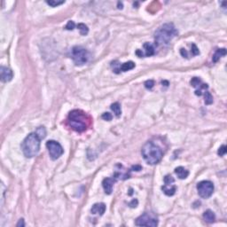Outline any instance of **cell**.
Wrapping results in <instances>:
<instances>
[{
	"instance_id": "obj_1",
	"label": "cell",
	"mask_w": 227,
	"mask_h": 227,
	"mask_svg": "<svg viewBox=\"0 0 227 227\" xmlns=\"http://www.w3.org/2000/svg\"><path fill=\"white\" fill-rule=\"evenodd\" d=\"M178 35V30L172 23H166L161 26L155 34V44L158 46H166Z\"/></svg>"
},
{
	"instance_id": "obj_2",
	"label": "cell",
	"mask_w": 227,
	"mask_h": 227,
	"mask_svg": "<svg viewBox=\"0 0 227 227\" xmlns=\"http://www.w3.org/2000/svg\"><path fill=\"white\" fill-rule=\"evenodd\" d=\"M142 155L145 161L151 165L157 164L162 158V151L153 142H146L142 147Z\"/></svg>"
},
{
	"instance_id": "obj_3",
	"label": "cell",
	"mask_w": 227,
	"mask_h": 227,
	"mask_svg": "<svg viewBox=\"0 0 227 227\" xmlns=\"http://www.w3.org/2000/svg\"><path fill=\"white\" fill-rule=\"evenodd\" d=\"M40 139L36 133H30L28 135L22 144V152L27 158H32L36 156L40 149Z\"/></svg>"
},
{
	"instance_id": "obj_4",
	"label": "cell",
	"mask_w": 227,
	"mask_h": 227,
	"mask_svg": "<svg viewBox=\"0 0 227 227\" xmlns=\"http://www.w3.org/2000/svg\"><path fill=\"white\" fill-rule=\"evenodd\" d=\"M68 123L70 125V127L78 132H82L84 131L88 125H89V122L90 120L88 119V117L86 116V115L80 111V110H73L69 113L68 115Z\"/></svg>"
},
{
	"instance_id": "obj_5",
	"label": "cell",
	"mask_w": 227,
	"mask_h": 227,
	"mask_svg": "<svg viewBox=\"0 0 227 227\" xmlns=\"http://www.w3.org/2000/svg\"><path fill=\"white\" fill-rule=\"evenodd\" d=\"M70 57L77 66H82L88 62L90 52L82 46H74L70 51Z\"/></svg>"
},
{
	"instance_id": "obj_6",
	"label": "cell",
	"mask_w": 227,
	"mask_h": 227,
	"mask_svg": "<svg viewBox=\"0 0 227 227\" xmlns=\"http://www.w3.org/2000/svg\"><path fill=\"white\" fill-rule=\"evenodd\" d=\"M199 195L203 199L210 198L214 192V185L210 181H201L197 185Z\"/></svg>"
},
{
	"instance_id": "obj_7",
	"label": "cell",
	"mask_w": 227,
	"mask_h": 227,
	"mask_svg": "<svg viewBox=\"0 0 227 227\" xmlns=\"http://www.w3.org/2000/svg\"><path fill=\"white\" fill-rule=\"evenodd\" d=\"M46 147L49 151V155L52 160L59 159L63 154V148L61 145L54 140H49L46 143Z\"/></svg>"
},
{
	"instance_id": "obj_8",
	"label": "cell",
	"mask_w": 227,
	"mask_h": 227,
	"mask_svg": "<svg viewBox=\"0 0 227 227\" xmlns=\"http://www.w3.org/2000/svg\"><path fill=\"white\" fill-rule=\"evenodd\" d=\"M158 224L157 218L149 213H145L136 220V225L138 226H152L155 227Z\"/></svg>"
},
{
	"instance_id": "obj_9",
	"label": "cell",
	"mask_w": 227,
	"mask_h": 227,
	"mask_svg": "<svg viewBox=\"0 0 227 227\" xmlns=\"http://www.w3.org/2000/svg\"><path fill=\"white\" fill-rule=\"evenodd\" d=\"M116 181L115 178H107L103 180L102 182V186L104 188V191L107 194H111L113 192V186L114 184Z\"/></svg>"
},
{
	"instance_id": "obj_10",
	"label": "cell",
	"mask_w": 227,
	"mask_h": 227,
	"mask_svg": "<svg viewBox=\"0 0 227 227\" xmlns=\"http://www.w3.org/2000/svg\"><path fill=\"white\" fill-rule=\"evenodd\" d=\"M0 75H1V80L4 83H7L13 79V74L10 68L6 67H1V68H0Z\"/></svg>"
},
{
	"instance_id": "obj_11",
	"label": "cell",
	"mask_w": 227,
	"mask_h": 227,
	"mask_svg": "<svg viewBox=\"0 0 227 227\" xmlns=\"http://www.w3.org/2000/svg\"><path fill=\"white\" fill-rule=\"evenodd\" d=\"M105 211H106V205L104 203H96L91 209V212L94 215L102 216L105 213Z\"/></svg>"
},
{
	"instance_id": "obj_12",
	"label": "cell",
	"mask_w": 227,
	"mask_h": 227,
	"mask_svg": "<svg viewBox=\"0 0 227 227\" xmlns=\"http://www.w3.org/2000/svg\"><path fill=\"white\" fill-rule=\"evenodd\" d=\"M162 189L163 193L166 195H168V196H173L175 194L176 191H177V187L173 184H170V185H166L165 184L162 187Z\"/></svg>"
},
{
	"instance_id": "obj_13",
	"label": "cell",
	"mask_w": 227,
	"mask_h": 227,
	"mask_svg": "<svg viewBox=\"0 0 227 227\" xmlns=\"http://www.w3.org/2000/svg\"><path fill=\"white\" fill-rule=\"evenodd\" d=\"M175 173L177 174L178 178L180 179H185L188 176H189V171L185 169L184 167H178L175 169Z\"/></svg>"
},
{
	"instance_id": "obj_14",
	"label": "cell",
	"mask_w": 227,
	"mask_h": 227,
	"mask_svg": "<svg viewBox=\"0 0 227 227\" xmlns=\"http://www.w3.org/2000/svg\"><path fill=\"white\" fill-rule=\"evenodd\" d=\"M203 219L205 222H207L208 224H212L215 222L216 220V216L213 213V211L211 210H207L204 212L203 214Z\"/></svg>"
},
{
	"instance_id": "obj_15",
	"label": "cell",
	"mask_w": 227,
	"mask_h": 227,
	"mask_svg": "<svg viewBox=\"0 0 227 227\" xmlns=\"http://www.w3.org/2000/svg\"><path fill=\"white\" fill-rule=\"evenodd\" d=\"M144 49H145V51H146L145 55L147 56V57L152 56V55L155 54V48H154V46H153L152 44L146 43V44L144 45Z\"/></svg>"
},
{
	"instance_id": "obj_16",
	"label": "cell",
	"mask_w": 227,
	"mask_h": 227,
	"mask_svg": "<svg viewBox=\"0 0 227 227\" xmlns=\"http://www.w3.org/2000/svg\"><path fill=\"white\" fill-rule=\"evenodd\" d=\"M225 54H226V50H225L224 48L217 50V52H215V54L213 55V58H212L213 62H217L218 60L221 58V57H222V56H224Z\"/></svg>"
},
{
	"instance_id": "obj_17",
	"label": "cell",
	"mask_w": 227,
	"mask_h": 227,
	"mask_svg": "<svg viewBox=\"0 0 227 227\" xmlns=\"http://www.w3.org/2000/svg\"><path fill=\"white\" fill-rule=\"evenodd\" d=\"M134 68H135V63L134 62L128 61V62H125V63H123V64H122L120 66V70L123 71V72H126V71L133 69Z\"/></svg>"
},
{
	"instance_id": "obj_18",
	"label": "cell",
	"mask_w": 227,
	"mask_h": 227,
	"mask_svg": "<svg viewBox=\"0 0 227 227\" xmlns=\"http://www.w3.org/2000/svg\"><path fill=\"white\" fill-rule=\"evenodd\" d=\"M111 109L112 111L115 113V115L116 116V117H119L122 114V110H121V106L118 102H116L111 105Z\"/></svg>"
},
{
	"instance_id": "obj_19",
	"label": "cell",
	"mask_w": 227,
	"mask_h": 227,
	"mask_svg": "<svg viewBox=\"0 0 227 227\" xmlns=\"http://www.w3.org/2000/svg\"><path fill=\"white\" fill-rule=\"evenodd\" d=\"M36 135L39 137L40 139H45V137L46 136V130L45 129V127H39L36 129Z\"/></svg>"
},
{
	"instance_id": "obj_20",
	"label": "cell",
	"mask_w": 227,
	"mask_h": 227,
	"mask_svg": "<svg viewBox=\"0 0 227 227\" xmlns=\"http://www.w3.org/2000/svg\"><path fill=\"white\" fill-rule=\"evenodd\" d=\"M77 29H79V31H80L82 36H86L88 34V32H89L88 27L85 24H84V23H79L77 25Z\"/></svg>"
},
{
	"instance_id": "obj_21",
	"label": "cell",
	"mask_w": 227,
	"mask_h": 227,
	"mask_svg": "<svg viewBox=\"0 0 227 227\" xmlns=\"http://www.w3.org/2000/svg\"><path fill=\"white\" fill-rule=\"evenodd\" d=\"M204 97H205L204 102H205L206 105H211V104L213 103V97H212V95L210 94V92L206 91V92L204 93Z\"/></svg>"
},
{
	"instance_id": "obj_22",
	"label": "cell",
	"mask_w": 227,
	"mask_h": 227,
	"mask_svg": "<svg viewBox=\"0 0 227 227\" xmlns=\"http://www.w3.org/2000/svg\"><path fill=\"white\" fill-rule=\"evenodd\" d=\"M191 84H192L193 87L199 89L200 86L202 84V83H201V81L200 78H198V77H194V78L191 80Z\"/></svg>"
},
{
	"instance_id": "obj_23",
	"label": "cell",
	"mask_w": 227,
	"mask_h": 227,
	"mask_svg": "<svg viewBox=\"0 0 227 227\" xmlns=\"http://www.w3.org/2000/svg\"><path fill=\"white\" fill-rule=\"evenodd\" d=\"M46 3H47L50 6L56 7V6H60V5L64 4L65 1H55V0H50V1H46Z\"/></svg>"
},
{
	"instance_id": "obj_24",
	"label": "cell",
	"mask_w": 227,
	"mask_h": 227,
	"mask_svg": "<svg viewBox=\"0 0 227 227\" xmlns=\"http://www.w3.org/2000/svg\"><path fill=\"white\" fill-rule=\"evenodd\" d=\"M174 182H175V180H174V178H173L171 176H169V175L165 176V178H164V183H165L166 185L174 184Z\"/></svg>"
},
{
	"instance_id": "obj_25",
	"label": "cell",
	"mask_w": 227,
	"mask_h": 227,
	"mask_svg": "<svg viewBox=\"0 0 227 227\" xmlns=\"http://www.w3.org/2000/svg\"><path fill=\"white\" fill-rule=\"evenodd\" d=\"M155 85V82L153 80H147L146 83H145V87L148 90H151Z\"/></svg>"
},
{
	"instance_id": "obj_26",
	"label": "cell",
	"mask_w": 227,
	"mask_h": 227,
	"mask_svg": "<svg viewBox=\"0 0 227 227\" xmlns=\"http://www.w3.org/2000/svg\"><path fill=\"white\" fill-rule=\"evenodd\" d=\"M102 119L103 120H105V121H111L112 119H113V116L111 115L110 113H104L103 115H102Z\"/></svg>"
},
{
	"instance_id": "obj_27",
	"label": "cell",
	"mask_w": 227,
	"mask_h": 227,
	"mask_svg": "<svg viewBox=\"0 0 227 227\" xmlns=\"http://www.w3.org/2000/svg\"><path fill=\"white\" fill-rule=\"evenodd\" d=\"M225 153H226V146H225L224 145H223L222 146L219 147L217 154H218V155H220V156H224V155H225Z\"/></svg>"
},
{
	"instance_id": "obj_28",
	"label": "cell",
	"mask_w": 227,
	"mask_h": 227,
	"mask_svg": "<svg viewBox=\"0 0 227 227\" xmlns=\"http://www.w3.org/2000/svg\"><path fill=\"white\" fill-rule=\"evenodd\" d=\"M75 22H72V21H69V22L67 23V25H66L65 29H68V30H73V29H75Z\"/></svg>"
},
{
	"instance_id": "obj_29",
	"label": "cell",
	"mask_w": 227,
	"mask_h": 227,
	"mask_svg": "<svg viewBox=\"0 0 227 227\" xmlns=\"http://www.w3.org/2000/svg\"><path fill=\"white\" fill-rule=\"evenodd\" d=\"M192 54L194 55V56H196V55H199L200 54V51H199V49L197 48V46H196V45H194V44H193L192 45Z\"/></svg>"
},
{
	"instance_id": "obj_30",
	"label": "cell",
	"mask_w": 227,
	"mask_h": 227,
	"mask_svg": "<svg viewBox=\"0 0 227 227\" xmlns=\"http://www.w3.org/2000/svg\"><path fill=\"white\" fill-rule=\"evenodd\" d=\"M131 169L134 170V171H140V170L142 169V167L140 165H135V166H132Z\"/></svg>"
},
{
	"instance_id": "obj_31",
	"label": "cell",
	"mask_w": 227,
	"mask_h": 227,
	"mask_svg": "<svg viewBox=\"0 0 227 227\" xmlns=\"http://www.w3.org/2000/svg\"><path fill=\"white\" fill-rule=\"evenodd\" d=\"M180 53H181V55L184 57V58H188V54H187V52L185 50V49H180Z\"/></svg>"
},
{
	"instance_id": "obj_32",
	"label": "cell",
	"mask_w": 227,
	"mask_h": 227,
	"mask_svg": "<svg viewBox=\"0 0 227 227\" xmlns=\"http://www.w3.org/2000/svg\"><path fill=\"white\" fill-rule=\"evenodd\" d=\"M17 227H21V226H25V223H24V220L23 219H20L18 222V224H16Z\"/></svg>"
},
{
	"instance_id": "obj_33",
	"label": "cell",
	"mask_w": 227,
	"mask_h": 227,
	"mask_svg": "<svg viewBox=\"0 0 227 227\" xmlns=\"http://www.w3.org/2000/svg\"><path fill=\"white\" fill-rule=\"evenodd\" d=\"M137 205H138V201H137V200H133V201H132L130 203V206L132 207V208H134V207L136 208Z\"/></svg>"
},
{
	"instance_id": "obj_34",
	"label": "cell",
	"mask_w": 227,
	"mask_h": 227,
	"mask_svg": "<svg viewBox=\"0 0 227 227\" xmlns=\"http://www.w3.org/2000/svg\"><path fill=\"white\" fill-rule=\"evenodd\" d=\"M136 54L139 57V58H142V57H144V53L142 52L141 50H137L136 51Z\"/></svg>"
},
{
	"instance_id": "obj_35",
	"label": "cell",
	"mask_w": 227,
	"mask_h": 227,
	"mask_svg": "<svg viewBox=\"0 0 227 227\" xmlns=\"http://www.w3.org/2000/svg\"><path fill=\"white\" fill-rule=\"evenodd\" d=\"M162 84H165V86H168V85H169V82H167V81H162Z\"/></svg>"
},
{
	"instance_id": "obj_36",
	"label": "cell",
	"mask_w": 227,
	"mask_h": 227,
	"mask_svg": "<svg viewBox=\"0 0 227 227\" xmlns=\"http://www.w3.org/2000/svg\"><path fill=\"white\" fill-rule=\"evenodd\" d=\"M118 6H119V7H118L119 9H122V8H123V4L119 2V3H118Z\"/></svg>"
}]
</instances>
